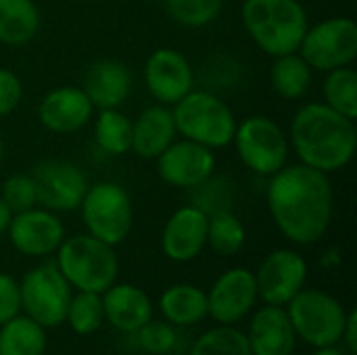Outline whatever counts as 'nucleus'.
I'll use <instances>...</instances> for the list:
<instances>
[{"mask_svg": "<svg viewBox=\"0 0 357 355\" xmlns=\"http://www.w3.org/2000/svg\"><path fill=\"white\" fill-rule=\"evenodd\" d=\"M266 201L280 234L295 245H316L331 228L335 192L328 174L303 163L284 165L268 178Z\"/></svg>", "mask_w": 357, "mask_h": 355, "instance_id": "nucleus-1", "label": "nucleus"}, {"mask_svg": "<svg viewBox=\"0 0 357 355\" xmlns=\"http://www.w3.org/2000/svg\"><path fill=\"white\" fill-rule=\"evenodd\" d=\"M289 144L297 153L299 163L324 174L341 172L357 151L356 119L324 103H307L291 121Z\"/></svg>", "mask_w": 357, "mask_h": 355, "instance_id": "nucleus-2", "label": "nucleus"}, {"mask_svg": "<svg viewBox=\"0 0 357 355\" xmlns=\"http://www.w3.org/2000/svg\"><path fill=\"white\" fill-rule=\"evenodd\" d=\"M241 19L249 38L270 56L297 52L310 27L299 0H245Z\"/></svg>", "mask_w": 357, "mask_h": 355, "instance_id": "nucleus-3", "label": "nucleus"}, {"mask_svg": "<svg viewBox=\"0 0 357 355\" xmlns=\"http://www.w3.org/2000/svg\"><path fill=\"white\" fill-rule=\"evenodd\" d=\"M56 268L75 291L102 295L117 282L119 262L115 247L94 239L92 234H75L56 249Z\"/></svg>", "mask_w": 357, "mask_h": 355, "instance_id": "nucleus-4", "label": "nucleus"}, {"mask_svg": "<svg viewBox=\"0 0 357 355\" xmlns=\"http://www.w3.org/2000/svg\"><path fill=\"white\" fill-rule=\"evenodd\" d=\"M172 115L178 136L211 151L232 144L238 123L232 109L218 94L195 88L172 105Z\"/></svg>", "mask_w": 357, "mask_h": 355, "instance_id": "nucleus-5", "label": "nucleus"}, {"mask_svg": "<svg viewBox=\"0 0 357 355\" xmlns=\"http://www.w3.org/2000/svg\"><path fill=\"white\" fill-rule=\"evenodd\" d=\"M284 310L297 339L312 345L314 349L341 343L347 310L331 293L318 289H301L284 305Z\"/></svg>", "mask_w": 357, "mask_h": 355, "instance_id": "nucleus-6", "label": "nucleus"}, {"mask_svg": "<svg viewBox=\"0 0 357 355\" xmlns=\"http://www.w3.org/2000/svg\"><path fill=\"white\" fill-rule=\"evenodd\" d=\"M82 222L94 239L117 247L121 245L134 224V207L123 186L115 182H96L88 186L82 203Z\"/></svg>", "mask_w": 357, "mask_h": 355, "instance_id": "nucleus-7", "label": "nucleus"}, {"mask_svg": "<svg viewBox=\"0 0 357 355\" xmlns=\"http://www.w3.org/2000/svg\"><path fill=\"white\" fill-rule=\"evenodd\" d=\"M232 142L243 165L257 176L270 178L289 163V136L266 115H251L236 123Z\"/></svg>", "mask_w": 357, "mask_h": 355, "instance_id": "nucleus-8", "label": "nucleus"}, {"mask_svg": "<svg viewBox=\"0 0 357 355\" xmlns=\"http://www.w3.org/2000/svg\"><path fill=\"white\" fill-rule=\"evenodd\" d=\"M71 295L73 289L54 262H44L31 268L19 280L21 314L38 322L42 328H56L65 322Z\"/></svg>", "mask_w": 357, "mask_h": 355, "instance_id": "nucleus-9", "label": "nucleus"}, {"mask_svg": "<svg viewBox=\"0 0 357 355\" xmlns=\"http://www.w3.org/2000/svg\"><path fill=\"white\" fill-rule=\"evenodd\" d=\"M297 52L312 71H331L351 65L357 56V25L349 17H331L310 25Z\"/></svg>", "mask_w": 357, "mask_h": 355, "instance_id": "nucleus-10", "label": "nucleus"}, {"mask_svg": "<svg viewBox=\"0 0 357 355\" xmlns=\"http://www.w3.org/2000/svg\"><path fill=\"white\" fill-rule=\"evenodd\" d=\"M29 176L36 184L38 205L54 213L79 209V203L90 186L86 174L75 163L63 159L42 161Z\"/></svg>", "mask_w": 357, "mask_h": 355, "instance_id": "nucleus-11", "label": "nucleus"}, {"mask_svg": "<svg viewBox=\"0 0 357 355\" xmlns=\"http://www.w3.org/2000/svg\"><path fill=\"white\" fill-rule=\"evenodd\" d=\"M257 295L268 305H287L307 282V262L293 249L272 251L255 272Z\"/></svg>", "mask_w": 357, "mask_h": 355, "instance_id": "nucleus-12", "label": "nucleus"}, {"mask_svg": "<svg viewBox=\"0 0 357 355\" xmlns=\"http://www.w3.org/2000/svg\"><path fill=\"white\" fill-rule=\"evenodd\" d=\"M257 299L255 272L247 268H232L220 274L211 285L207 293V310L218 324L234 326L255 310Z\"/></svg>", "mask_w": 357, "mask_h": 355, "instance_id": "nucleus-13", "label": "nucleus"}, {"mask_svg": "<svg viewBox=\"0 0 357 355\" xmlns=\"http://www.w3.org/2000/svg\"><path fill=\"white\" fill-rule=\"evenodd\" d=\"M6 234L15 251L21 255L48 257L56 253L65 241V226L54 211L36 205L27 211L13 213Z\"/></svg>", "mask_w": 357, "mask_h": 355, "instance_id": "nucleus-14", "label": "nucleus"}, {"mask_svg": "<svg viewBox=\"0 0 357 355\" xmlns=\"http://www.w3.org/2000/svg\"><path fill=\"white\" fill-rule=\"evenodd\" d=\"M155 161L159 178L165 184L184 190L203 184L215 172L213 151L186 138L174 140Z\"/></svg>", "mask_w": 357, "mask_h": 355, "instance_id": "nucleus-15", "label": "nucleus"}, {"mask_svg": "<svg viewBox=\"0 0 357 355\" xmlns=\"http://www.w3.org/2000/svg\"><path fill=\"white\" fill-rule=\"evenodd\" d=\"M144 84L159 105H176L195 88L190 61L176 48H157L144 63Z\"/></svg>", "mask_w": 357, "mask_h": 355, "instance_id": "nucleus-16", "label": "nucleus"}, {"mask_svg": "<svg viewBox=\"0 0 357 355\" xmlns=\"http://www.w3.org/2000/svg\"><path fill=\"white\" fill-rule=\"evenodd\" d=\"M207 222L209 216L190 203L176 209L165 222L161 234L163 255L176 264H186L199 257L207 247Z\"/></svg>", "mask_w": 357, "mask_h": 355, "instance_id": "nucleus-17", "label": "nucleus"}, {"mask_svg": "<svg viewBox=\"0 0 357 355\" xmlns=\"http://www.w3.org/2000/svg\"><path fill=\"white\" fill-rule=\"evenodd\" d=\"M94 107L86 92L75 86H61L50 90L38 105L40 123L52 134H73L88 126Z\"/></svg>", "mask_w": 357, "mask_h": 355, "instance_id": "nucleus-18", "label": "nucleus"}, {"mask_svg": "<svg viewBox=\"0 0 357 355\" xmlns=\"http://www.w3.org/2000/svg\"><path fill=\"white\" fill-rule=\"evenodd\" d=\"M245 335L251 355H293L297 347V335L282 305L259 308Z\"/></svg>", "mask_w": 357, "mask_h": 355, "instance_id": "nucleus-19", "label": "nucleus"}, {"mask_svg": "<svg viewBox=\"0 0 357 355\" xmlns=\"http://www.w3.org/2000/svg\"><path fill=\"white\" fill-rule=\"evenodd\" d=\"M105 322L123 335H134L153 318L151 297L136 285L113 282L102 295Z\"/></svg>", "mask_w": 357, "mask_h": 355, "instance_id": "nucleus-20", "label": "nucleus"}, {"mask_svg": "<svg viewBox=\"0 0 357 355\" xmlns=\"http://www.w3.org/2000/svg\"><path fill=\"white\" fill-rule=\"evenodd\" d=\"M132 73L130 69L115 61V59H102L96 61L84 77L82 90L90 98L92 107L102 111V109H119L130 92H132Z\"/></svg>", "mask_w": 357, "mask_h": 355, "instance_id": "nucleus-21", "label": "nucleus"}, {"mask_svg": "<svg viewBox=\"0 0 357 355\" xmlns=\"http://www.w3.org/2000/svg\"><path fill=\"white\" fill-rule=\"evenodd\" d=\"M178 138L172 109L153 105L132 121V153L140 159H157Z\"/></svg>", "mask_w": 357, "mask_h": 355, "instance_id": "nucleus-22", "label": "nucleus"}, {"mask_svg": "<svg viewBox=\"0 0 357 355\" xmlns=\"http://www.w3.org/2000/svg\"><path fill=\"white\" fill-rule=\"evenodd\" d=\"M159 312L176 328L195 326L209 316L207 293L188 282H178L167 287L159 297Z\"/></svg>", "mask_w": 357, "mask_h": 355, "instance_id": "nucleus-23", "label": "nucleus"}, {"mask_svg": "<svg viewBox=\"0 0 357 355\" xmlns=\"http://www.w3.org/2000/svg\"><path fill=\"white\" fill-rule=\"evenodd\" d=\"M40 31V10L33 0H0V44L23 46Z\"/></svg>", "mask_w": 357, "mask_h": 355, "instance_id": "nucleus-24", "label": "nucleus"}, {"mask_svg": "<svg viewBox=\"0 0 357 355\" xmlns=\"http://www.w3.org/2000/svg\"><path fill=\"white\" fill-rule=\"evenodd\" d=\"M46 347V328L25 314H17L0 326V355H44Z\"/></svg>", "mask_w": 357, "mask_h": 355, "instance_id": "nucleus-25", "label": "nucleus"}, {"mask_svg": "<svg viewBox=\"0 0 357 355\" xmlns=\"http://www.w3.org/2000/svg\"><path fill=\"white\" fill-rule=\"evenodd\" d=\"M312 67L299 52H289L274 56L270 67V82L278 96L287 100L303 98L312 86Z\"/></svg>", "mask_w": 357, "mask_h": 355, "instance_id": "nucleus-26", "label": "nucleus"}, {"mask_svg": "<svg viewBox=\"0 0 357 355\" xmlns=\"http://www.w3.org/2000/svg\"><path fill=\"white\" fill-rule=\"evenodd\" d=\"M94 140L111 157L128 153L132 149V119L119 109H102L94 121Z\"/></svg>", "mask_w": 357, "mask_h": 355, "instance_id": "nucleus-27", "label": "nucleus"}, {"mask_svg": "<svg viewBox=\"0 0 357 355\" xmlns=\"http://www.w3.org/2000/svg\"><path fill=\"white\" fill-rule=\"evenodd\" d=\"M247 241V230L238 216L228 209L209 216L207 222V247L220 257H232L241 253Z\"/></svg>", "mask_w": 357, "mask_h": 355, "instance_id": "nucleus-28", "label": "nucleus"}, {"mask_svg": "<svg viewBox=\"0 0 357 355\" xmlns=\"http://www.w3.org/2000/svg\"><path fill=\"white\" fill-rule=\"evenodd\" d=\"M324 105L341 115L357 119V71L351 65L326 71L322 82Z\"/></svg>", "mask_w": 357, "mask_h": 355, "instance_id": "nucleus-29", "label": "nucleus"}, {"mask_svg": "<svg viewBox=\"0 0 357 355\" xmlns=\"http://www.w3.org/2000/svg\"><path fill=\"white\" fill-rule=\"evenodd\" d=\"M65 322L71 326L75 335H82V337L94 335L105 324L102 297L98 293L77 291L69 299Z\"/></svg>", "mask_w": 357, "mask_h": 355, "instance_id": "nucleus-30", "label": "nucleus"}, {"mask_svg": "<svg viewBox=\"0 0 357 355\" xmlns=\"http://www.w3.org/2000/svg\"><path fill=\"white\" fill-rule=\"evenodd\" d=\"M190 355H251V349L243 331L220 324L203 333L192 343Z\"/></svg>", "mask_w": 357, "mask_h": 355, "instance_id": "nucleus-31", "label": "nucleus"}, {"mask_svg": "<svg viewBox=\"0 0 357 355\" xmlns=\"http://www.w3.org/2000/svg\"><path fill=\"white\" fill-rule=\"evenodd\" d=\"M163 4L169 17L184 27H205L224 8V0H163Z\"/></svg>", "mask_w": 357, "mask_h": 355, "instance_id": "nucleus-32", "label": "nucleus"}, {"mask_svg": "<svg viewBox=\"0 0 357 355\" xmlns=\"http://www.w3.org/2000/svg\"><path fill=\"white\" fill-rule=\"evenodd\" d=\"M190 192H192L190 205L199 207L207 216H213V213H220V211H228V209H232V203H234L232 186L224 178H213L211 176L203 184L190 188Z\"/></svg>", "mask_w": 357, "mask_h": 355, "instance_id": "nucleus-33", "label": "nucleus"}, {"mask_svg": "<svg viewBox=\"0 0 357 355\" xmlns=\"http://www.w3.org/2000/svg\"><path fill=\"white\" fill-rule=\"evenodd\" d=\"M138 345L142 352L151 355H165L169 354L176 343H178V333L176 326L169 324L167 320H149L142 328L134 333Z\"/></svg>", "mask_w": 357, "mask_h": 355, "instance_id": "nucleus-34", "label": "nucleus"}, {"mask_svg": "<svg viewBox=\"0 0 357 355\" xmlns=\"http://www.w3.org/2000/svg\"><path fill=\"white\" fill-rule=\"evenodd\" d=\"M2 201L13 213L27 211L38 205V195H36V184L29 174H13L4 180L2 190H0Z\"/></svg>", "mask_w": 357, "mask_h": 355, "instance_id": "nucleus-35", "label": "nucleus"}, {"mask_svg": "<svg viewBox=\"0 0 357 355\" xmlns=\"http://www.w3.org/2000/svg\"><path fill=\"white\" fill-rule=\"evenodd\" d=\"M23 98V84L19 75L6 67H0V117L10 115Z\"/></svg>", "mask_w": 357, "mask_h": 355, "instance_id": "nucleus-36", "label": "nucleus"}, {"mask_svg": "<svg viewBox=\"0 0 357 355\" xmlns=\"http://www.w3.org/2000/svg\"><path fill=\"white\" fill-rule=\"evenodd\" d=\"M17 314H21L19 282L10 274L0 272V326Z\"/></svg>", "mask_w": 357, "mask_h": 355, "instance_id": "nucleus-37", "label": "nucleus"}, {"mask_svg": "<svg viewBox=\"0 0 357 355\" xmlns=\"http://www.w3.org/2000/svg\"><path fill=\"white\" fill-rule=\"evenodd\" d=\"M341 343L347 347L349 354H357V310H349L347 312V320H345Z\"/></svg>", "mask_w": 357, "mask_h": 355, "instance_id": "nucleus-38", "label": "nucleus"}, {"mask_svg": "<svg viewBox=\"0 0 357 355\" xmlns=\"http://www.w3.org/2000/svg\"><path fill=\"white\" fill-rule=\"evenodd\" d=\"M10 218H13V211L6 207V203H4V201H2V197H0V236H2V234H6L8 224H10Z\"/></svg>", "mask_w": 357, "mask_h": 355, "instance_id": "nucleus-39", "label": "nucleus"}, {"mask_svg": "<svg viewBox=\"0 0 357 355\" xmlns=\"http://www.w3.org/2000/svg\"><path fill=\"white\" fill-rule=\"evenodd\" d=\"M314 355H347L343 349H339L337 345H331V347H318Z\"/></svg>", "mask_w": 357, "mask_h": 355, "instance_id": "nucleus-40", "label": "nucleus"}, {"mask_svg": "<svg viewBox=\"0 0 357 355\" xmlns=\"http://www.w3.org/2000/svg\"><path fill=\"white\" fill-rule=\"evenodd\" d=\"M2 155H4V142H2V134H0V163H2Z\"/></svg>", "mask_w": 357, "mask_h": 355, "instance_id": "nucleus-41", "label": "nucleus"}, {"mask_svg": "<svg viewBox=\"0 0 357 355\" xmlns=\"http://www.w3.org/2000/svg\"><path fill=\"white\" fill-rule=\"evenodd\" d=\"M142 2H163V0H142Z\"/></svg>", "mask_w": 357, "mask_h": 355, "instance_id": "nucleus-42", "label": "nucleus"}, {"mask_svg": "<svg viewBox=\"0 0 357 355\" xmlns=\"http://www.w3.org/2000/svg\"><path fill=\"white\" fill-rule=\"evenodd\" d=\"M88 2H94V0H88Z\"/></svg>", "mask_w": 357, "mask_h": 355, "instance_id": "nucleus-43", "label": "nucleus"}]
</instances>
